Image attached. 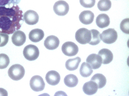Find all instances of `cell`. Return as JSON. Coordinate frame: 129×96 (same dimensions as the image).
I'll use <instances>...</instances> for the list:
<instances>
[{
	"instance_id": "7402d4cb",
	"label": "cell",
	"mask_w": 129,
	"mask_h": 96,
	"mask_svg": "<svg viewBox=\"0 0 129 96\" xmlns=\"http://www.w3.org/2000/svg\"><path fill=\"white\" fill-rule=\"evenodd\" d=\"M93 72L92 68L88 63L84 62L82 64L80 69V73L82 77H88L91 75Z\"/></svg>"
},
{
	"instance_id": "cb8c5ba5",
	"label": "cell",
	"mask_w": 129,
	"mask_h": 96,
	"mask_svg": "<svg viewBox=\"0 0 129 96\" xmlns=\"http://www.w3.org/2000/svg\"><path fill=\"white\" fill-rule=\"evenodd\" d=\"M111 6V2L110 0H100L97 4V7L101 11L109 10Z\"/></svg>"
},
{
	"instance_id": "3957f363",
	"label": "cell",
	"mask_w": 129,
	"mask_h": 96,
	"mask_svg": "<svg viewBox=\"0 0 129 96\" xmlns=\"http://www.w3.org/2000/svg\"><path fill=\"white\" fill-rule=\"evenodd\" d=\"M75 38L77 41L81 44L88 43L91 39V31L85 28H80L76 32Z\"/></svg>"
},
{
	"instance_id": "4316f807",
	"label": "cell",
	"mask_w": 129,
	"mask_h": 96,
	"mask_svg": "<svg viewBox=\"0 0 129 96\" xmlns=\"http://www.w3.org/2000/svg\"><path fill=\"white\" fill-rule=\"evenodd\" d=\"M21 0H0V6H12L17 5Z\"/></svg>"
},
{
	"instance_id": "44dd1931",
	"label": "cell",
	"mask_w": 129,
	"mask_h": 96,
	"mask_svg": "<svg viewBox=\"0 0 129 96\" xmlns=\"http://www.w3.org/2000/svg\"><path fill=\"white\" fill-rule=\"evenodd\" d=\"M64 82L67 86L72 87L75 86L77 85L78 80L75 75L70 74L66 76L64 79Z\"/></svg>"
},
{
	"instance_id": "9c48e42d",
	"label": "cell",
	"mask_w": 129,
	"mask_h": 96,
	"mask_svg": "<svg viewBox=\"0 0 129 96\" xmlns=\"http://www.w3.org/2000/svg\"><path fill=\"white\" fill-rule=\"evenodd\" d=\"M24 20L25 23L30 25L36 24L38 22L39 16L35 11L29 10L26 11L23 14Z\"/></svg>"
},
{
	"instance_id": "83f0119b",
	"label": "cell",
	"mask_w": 129,
	"mask_h": 96,
	"mask_svg": "<svg viewBox=\"0 0 129 96\" xmlns=\"http://www.w3.org/2000/svg\"><path fill=\"white\" fill-rule=\"evenodd\" d=\"M81 5L84 7L86 8H91L94 5L95 0H79Z\"/></svg>"
},
{
	"instance_id": "277c9868",
	"label": "cell",
	"mask_w": 129,
	"mask_h": 96,
	"mask_svg": "<svg viewBox=\"0 0 129 96\" xmlns=\"http://www.w3.org/2000/svg\"><path fill=\"white\" fill-rule=\"evenodd\" d=\"M100 37L104 43L110 44L116 41L118 37L117 33L114 29L110 28L103 31L100 34Z\"/></svg>"
},
{
	"instance_id": "52a82bcc",
	"label": "cell",
	"mask_w": 129,
	"mask_h": 96,
	"mask_svg": "<svg viewBox=\"0 0 129 96\" xmlns=\"http://www.w3.org/2000/svg\"><path fill=\"white\" fill-rule=\"evenodd\" d=\"M30 86L34 91L38 92L43 90L45 84L42 78L39 75H35L31 78L29 82Z\"/></svg>"
},
{
	"instance_id": "2e32d148",
	"label": "cell",
	"mask_w": 129,
	"mask_h": 96,
	"mask_svg": "<svg viewBox=\"0 0 129 96\" xmlns=\"http://www.w3.org/2000/svg\"><path fill=\"white\" fill-rule=\"evenodd\" d=\"M44 34L42 29L37 28L32 30L29 32L28 36L30 40L34 42H38L43 39Z\"/></svg>"
},
{
	"instance_id": "d6986e66",
	"label": "cell",
	"mask_w": 129,
	"mask_h": 96,
	"mask_svg": "<svg viewBox=\"0 0 129 96\" xmlns=\"http://www.w3.org/2000/svg\"><path fill=\"white\" fill-rule=\"evenodd\" d=\"M81 61V58L79 57L69 59L66 62V67L67 69L70 71L75 70L78 68Z\"/></svg>"
},
{
	"instance_id": "6da1fadb",
	"label": "cell",
	"mask_w": 129,
	"mask_h": 96,
	"mask_svg": "<svg viewBox=\"0 0 129 96\" xmlns=\"http://www.w3.org/2000/svg\"><path fill=\"white\" fill-rule=\"evenodd\" d=\"M23 12L17 5L0 6V33L11 34L21 28Z\"/></svg>"
},
{
	"instance_id": "30bf717a",
	"label": "cell",
	"mask_w": 129,
	"mask_h": 96,
	"mask_svg": "<svg viewBox=\"0 0 129 96\" xmlns=\"http://www.w3.org/2000/svg\"><path fill=\"white\" fill-rule=\"evenodd\" d=\"M86 60L92 68L94 69L99 68L102 63L101 57L98 54L95 53L89 55L87 57Z\"/></svg>"
},
{
	"instance_id": "9a60e30c",
	"label": "cell",
	"mask_w": 129,
	"mask_h": 96,
	"mask_svg": "<svg viewBox=\"0 0 129 96\" xmlns=\"http://www.w3.org/2000/svg\"><path fill=\"white\" fill-rule=\"evenodd\" d=\"M98 54L101 57L103 64H109L113 59V54L111 51L108 49L103 48L101 49L99 52Z\"/></svg>"
},
{
	"instance_id": "8fae6325",
	"label": "cell",
	"mask_w": 129,
	"mask_h": 96,
	"mask_svg": "<svg viewBox=\"0 0 129 96\" xmlns=\"http://www.w3.org/2000/svg\"><path fill=\"white\" fill-rule=\"evenodd\" d=\"M26 36L24 33L20 30L15 31L11 37L12 41L15 46H20L25 43L26 40Z\"/></svg>"
},
{
	"instance_id": "f1b7e54d",
	"label": "cell",
	"mask_w": 129,
	"mask_h": 96,
	"mask_svg": "<svg viewBox=\"0 0 129 96\" xmlns=\"http://www.w3.org/2000/svg\"><path fill=\"white\" fill-rule=\"evenodd\" d=\"M9 36L7 34L0 33V47L5 46L8 42Z\"/></svg>"
},
{
	"instance_id": "603a6c76",
	"label": "cell",
	"mask_w": 129,
	"mask_h": 96,
	"mask_svg": "<svg viewBox=\"0 0 129 96\" xmlns=\"http://www.w3.org/2000/svg\"><path fill=\"white\" fill-rule=\"evenodd\" d=\"M91 39L88 43L89 44L95 45L98 44L100 42L101 39L100 37V33L97 30L92 29L90 30Z\"/></svg>"
},
{
	"instance_id": "e0dca14e",
	"label": "cell",
	"mask_w": 129,
	"mask_h": 96,
	"mask_svg": "<svg viewBox=\"0 0 129 96\" xmlns=\"http://www.w3.org/2000/svg\"><path fill=\"white\" fill-rule=\"evenodd\" d=\"M98 89V86L96 83L91 80L85 83L82 88L84 92L86 94L89 95L96 93Z\"/></svg>"
},
{
	"instance_id": "5b68a950",
	"label": "cell",
	"mask_w": 129,
	"mask_h": 96,
	"mask_svg": "<svg viewBox=\"0 0 129 96\" xmlns=\"http://www.w3.org/2000/svg\"><path fill=\"white\" fill-rule=\"evenodd\" d=\"M23 54L27 60L32 61L36 60L38 58L39 56V51L38 48L36 46L29 44L24 48Z\"/></svg>"
},
{
	"instance_id": "d4e9b609",
	"label": "cell",
	"mask_w": 129,
	"mask_h": 96,
	"mask_svg": "<svg viewBox=\"0 0 129 96\" xmlns=\"http://www.w3.org/2000/svg\"><path fill=\"white\" fill-rule=\"evenodd\" d=\"M9 58L8 56L4 53L0 54V69L5 68L10 63Z\"/></svg>"
},
{
	"instance_id": "7a4b0ae2",
	"label": "cell",
	"mask_w": 129,
	"mask_h": 96,
	"mask_svg": "<svg viewBox=\"0 0 129 96\" xmlns=\"http://www.w3.org/2000/svg\"><path fill=\"white\" fill-rule=\"evenodd\" d=\"M25 70L21 65L16 64L12 65L8 71V76L13 80L18 81L21 79L24 76Z\"/></svg>"
},
{
	"instance_id": "f546056e",
	"label": "cell",
	"mask_w": 129,
	"mask_h": 96,
	"mask_svg": "<svg viewBox=\"0 0 129 96\" xmlns=\"http://www.w3.org/2000/svg\"><path fill=\"white\" fill-rule=\"evenodd\" d=\"M8 93L7 91L2 88H0V96H7Z\"/></svg>"
},
{
	"instance_id": "ffe728a7",
	"label": "cell",
	"mask_w": 129,
	"mask_h": 96,
	"mask_svg": "<svg viewBox=\"0 0 129 96\" xmlns=\"http://www.w3.org/2000/svg\"><path fill=\"white\" fill-rule=\"evenodd\" d=\"M90 80L96 83L99 89L104 86L106 83V79L105 76L102 74L99 73L94 75L91 78Z\"/></svg>"
},
{
	"instance_id": "5bb4252c",
	"label": "cell",
	"mask_w": 129,
	"mask_h": 96,
	"mask_svg": "<svg viewBox=\"0 0 129 96\" xmlns=\"http://www.w3.org/2000/svg\"><path fill=\"white\" fill-rule=\"evenodd\" d=\"M94 17L93 13L89 10L82 12L79 16V20L82 24L87 25L91 24L93 22Z\"/></svg>"
},
{
	"instance_id": "8992f818",
	"label": "cell",
	"mask_w": 129,
	"mask_h": 96,
	"mask_svg": "<svg viewBox=\"0 0 129 96\" xmlns=\"http://www.w3.org/2000/svg\"><path fill=\"white\" fill-rule=\"evenodd\" d=\"M61 50L65 55L72 56L77 54L79 48L77 45L74 42L68 41L63 44L61 47Z\"/></svg>"
},
{
	"instance_id": "4fadbf2b",
	"label": "cell",
	"mask_w": 129,
	"mask_h": 96,
	"mask_svg": "<svg viewBox=\"0 0 129 96\" xmlns=\"http://www.w3.org/2000/svg\"><path fill=\"white\" fill-rule=\"evenodd\" d=\"M45 79L47 83L52 85L57 84L59 82L60 77L59 73L55 70H51L46 73Z\"/></svg>"
},
{
	"instance_id": "484cf974",
	"label": "cell",
	"mask_w": 129,
	"mask_h": 96,
	"mask_svg": "<svg viewBox=\"0 0 129 96\" xmlns=\"http://www.w3.org/2000/svg\"><path fill=\"white\" fill-rule=\"evenodd\" d=\"M120 28L122 31L125 33H129V19L126 18L123 20L120 24Z\"/></svg>"
},
{
	"instance_id": "ac0fdd59",
	"label": "cell",
	"mask_w": 129,
	"mask_h": 96,
	"mask_svg": "<svg viewBox=\"0 0 129 96\" xmlns=\"http://www.w3.org/2000/svg\"><path fill=\"white\" fill-rule=\"evenodd\" d=\"M110 23V18L108 16L105 14L99 15L96 17V23L100 28H103L108 27Z\"/></svg>"
},
{
	"instance_id": "ba28073f",
	"label": "cell",
	"mask_w": 129,
	"mask_h": 96,
	"mask_svg": "<svg viewBox=\"0 0 129 96\" xmlns=\"http://www.w3.org/2000/svg\"><path fill=\"white\" fill-rule=\"evenodd\" d=\"M69 9V4L65 1L59 0L56 2L53 6L55 13L59 16H63L68 13Z\"/></svg>"
},
{
	"instance_id": "7c38bea8",
	"label": "cell",
	"mask_w": 129,
	"mask_h": 96,
	"mask_svg": "<svg viewBox=\"0 0 129 96\" xmlns=\"http://www.w3.org/2000/svg\"><path fill=\"white\" fill-rule=\"evenodd\" d=\"M59 42V40L57 37L51 35L47 37L44 40V45L47 49L53 50L58 47Z\"/></svg>"
}]
</instances>
